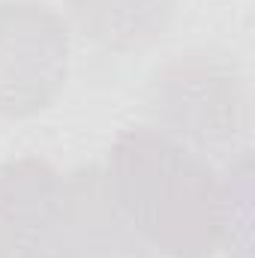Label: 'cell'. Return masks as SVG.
I'll return each instance as SVG.
<instances>
[{
	"label": "cell",
	"instance_id": "cell-5",
	"mask_svg": "<svg viewBox=\"0 0 255 258\" xmlns=\"http://www.w3.org/2000/svg\"><path fill=\"white\" fill-rule=\"evenodd\" d=\"M63 222L69 258H156L114 201L102 165H81L63 177Z\"/></svg>",
	"mask_w": 255,
	"mask_h": 258
},
{
	"label": "cell",
	"instance_id": "cell-4",
	"mask_svg": "<svg viewBox=\"0 0 255 258\" xmlns=\"http://www.w3.org/2000/svg\"><path fill=\"white\" fill-rule=\"evenodd\" d=\"M0 258H69L63 174L39 156L0 165Z\"/></svg>",
	"mask_w": 255,
	"mask_h": 258
},
{
	"label": "cell",
	"instance_id": "cell-6",
	"mask_svg": "<svg viewBox=\"0 0 255 258\" xmlns=\"http://www.w3.org/2000/svg\"><path fill=\"white\" fill-rule=\"evenodd\" d=\"M66 9L87 42L111 54H129L165 36L177 0H66Z\"/></svg>",
	"mask_w": 255,
	"mask_h": 258
},
{
	"label": "cell",
	"instance_id": "cell-3",
	"mask_svg": "<svg viewBox=\"0 0 255 258\" xmlns=\"http://www.w3.org/2000/svg\"><path fill=\"white\" fill-rule=\"evenodd\" d=\"M69 21L39 0L0 3V114L33 117L63 90Z\"/></svg>",
	"mask_w": 255,
	"mask_h": 258
},
{
	"label": "cell",
	"instance_id": "cell-1",
	"mask_svg": "<svg viewBox=\"0 0 255 258\" xmlns=\"http://www.w3.org/2000/svg\"><path fill=\"white\" fill-rule=\"evenodd\" d=\"M108 186L132 228L165 258H210L225 243V180L159 126L123 129L108 150Z\"/></svg>",
	"mask_w": 255,
	"mask_h": 258
},
{
	"label": "cell",
	"instance_id": "cell-2",
	"mask_svg": "<svg viewBox=\"0 0 255 258\" xmlns=\"http://www.w3.org/2000/svg\"><path fill=\"white\" fill-rule=\"evenodd\" d=\"M147 111L156 126L207 159H231L246 141V81L228 54L189 51L159 66L147 87Z\"/></svg>",
	"mask_w": 255,
	"mask_h": 258
}]
</instances>
